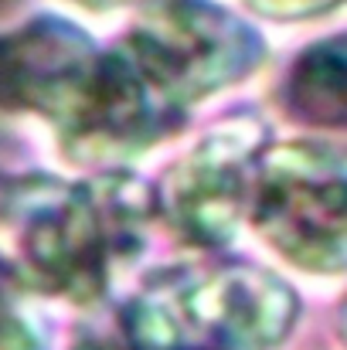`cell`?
I'll list each match as a JSON object with an SVG mask.
<instances>
[{
    "instance_id": "5",
    "label": "cell",
    "mask_w": 347,
    "mask_h": 350,
    "mask_svg": "<svg viewBox=\"0 0 347 350\" xmlns=\"http://www.w3.org/2000/svg\"><path fill=\"white\" fill-rule=\"evenodd\" d=\"M269 146V129L255 113H235L208 129L160 180L157 215L184 241L218 248L248 215L252 174Z\"/></svg>"
},
{
    "instance_id": "7",
    "label": "cell",
    "mask_w": 347,
    "mask_h": 350,
    "mask_svg": "<svg viewBox=\"0 0 347 350\" xmlns=\"http://www.w3.org/2000/svg\"><path fill=\"white\" fill-rule=\"evenodd\" d=\"M181 122L157 89L140 75L133 58L116 44L103 51L92 92L68 129H62L65 153L86 167H116L143 153Z\"/></svg>"
},
{
    "instance_id": "4",
    "label": "cell",
    "mask_w": 347,
    "mask_h": 350,
    "mask_svg": "<svg viewBox=\"0 0 347 350\" xmlns=\"http://www.w3.org/2000/svg\"><path fill=\"white\" fill-rule=\"evenodd\" d=\"M119 48L181 116L245 79L262 58L255 27L208 0H157Z\"/></svg>"
},
{
    "instance_id": "3",
    "label": "cell",
    "mask_w": 347,
    "mask_h": 350,
    "mask_svg": "<svg viewBox=\"0 0 347 350\" xmlns=\"http://www.w3.org/2000/svg\"><path fill=\"white\" fill-rule=\"evenodd\" d=\"M344 198L341 150L320 139H290L259 153L248 215L286 262L337 275L347 252Z\"/></svg>"
},
{
    "instance_id": "8",
    "label": "cell",
    "mask_w": 347,
    "mask_h": 350,
    "mask_svg": "<svg viewBox=\"0 0 347 350\" xmlns=\"http://www.w3.org/2000/svg\"><path fill=\"white\" fill-rule=\"evenodd\" d=\"M347 68L344 38L320 41L307 48L286 75L290 113L313 126H341L347 116Z\"/></svg>"
},
{
    "instance_id": "9",
    "label": "cell",
    "mask_w": 347,
    "mask_h": 350,
    "mask_svg": "<svg viewBox=\"0 0 347 350\" xmlns=\"http://www.w3.org/2000/svg\"><path fill=\"white\" fill-rule=\"evenodd\" d=\"M0 350H44L38 330L0 296Z\"/></svg>"
},
{
    "instance_id": "12",
    "label": "cell",
    "mask_w": 347,
    "mask_h": 350,
    "mask_svg": "<svg viewBox=\"0 0 347 350\" xmlns=\"http://www.w3.org/2000/svg\"><path fill=\"white\" fill-rule=\"evenodd\" d=\"M75 3H82V7H89V10H116V7H123V3H129V0H75Z\"/></svg>"
},
{
    "instance_id": "6",
    "label": "cell",
    "mask_w": 347,
    "mask_h": 350,
    "mask_svg": "<svg viewBox=\"0 0 347 350\" xmlns=\"http://www.w3.org/2000/svg\"><path fill=\"white\" fill-rule=\"evenodd\" d=\"M103 51L65 17H34L0 34V109L68 129L82 113Z\"/></svg>"
},
{
    "instance_id": "1",
    "label": "cell",
    "mask_w": 347,
    "mask_h": 350,
    "mask_svg": "<svg viewBox=\"0 0 347 350\" xmlns=\"http://www.w3.org/2000/svg\"><path fill=\"white\" fill-rule=\"evenodd\" d=\"M153 215V191L123 170L86 184L41 174L3 180L0 272L48 296L96 299L140 255Z\"/></svg>"
},
{
    "instance_id": "11",
    "label": "cell",
    "mask_w": 347,
    "mask_h": 350,
    "mask_svg": "<svg viewBox=\"0 0 347 350\" xmlns=\"http://www.w3.org/2000/svg\"><path fill=\"white\" fill-rule=\"evenodd\" d=\"M72 350H136V347L116 330V334H86Z\"/></svg>"
},
{
    "instance_id": "2",
    "label": "cell",
    "mask_w": 347,
    "mask_h": 350,
    "mask_svg": "<svg viewBox=\"0 0 347 350\" xmlns=\"http://www.w3.org/2000/svg\"><path fill=\"white\" fill-rule=\"evenodd\" d=\"M300 317L296 293L248 262L174 269L119 313V334L136 350H266Z\"/></svg>"
},
{
    "instance_id": "10",
    "label": "cell",
    "mask_w": 347,
    "mask_h": 350,
    "mask_svg": "<svg viewBox=\"0 0 347 350\" xmlns=\"http://www.w3.org/2000/svg\"><path fill=\"white\" fill-rule=\"evenodd\" d=\"M245 3L266 17H276V21H303V17L327 14L341 0H245Z\"/></svg>"
}]
</instances>
